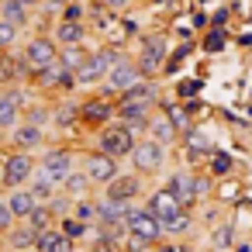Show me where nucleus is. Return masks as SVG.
Listing matches in <instances>:
<instances>
[{
	"label": "nucleus",
	"mask_w": 252,
	"mask_h": 252,
	"mask_svg": "<svg viewBox=\"0 0 252 252\" xmlns=\"http://www.w3.org/2000/svg\"><path fill=\"white\" fill-rule=\"evenodd\" d=\"M138 193H142V176H125V173H118V176L104 187V197H111V200H125V204H131Z\"/></svg>",
	"instance_id": "nucleus-15"
},
{
	"label": "nucleus",
	"mask_w": 252,
	"mask_h": 252,
	"mask_svg": "<svg viewBox=\"0 0 252 252\" xmlns=\"http://www.w3.org/2000/svg\"><path fill=\"white\" fill-rule=\"evenodd\" d=\"M4 142H7L11 149H21V152H42V149L49 145V128L32 125V121H21Z\"/></svg>",
	"instance_id": "nucleus-8"
},
{
	"label": "nucleus",
	"mask_w": 252,
	"mask_h": 252,
	"mask_svg": "<svg viewBox=\"0 0 252 252\" xmlns=\"http://www.w3.org/2000/svg\"><path fill=\"white\" fill-rule=\"evenodd\" d=\"M152 252H180V249H173V245H156Z\"/></svg>",
	"instance_id": "nucleus-38"
},
{
	"label": "nucleus",
	"mask_w": 252,
	"mask_h": 252,
	"mask_svg": "<svg viewBox=\"0 0 252 252\" xmlns=\"http://www.w3.org/2000/svg\"><path fill=\"white\" fill-rule=\"evenodd\" d=\"M21 56L32 69H45V66H56L59 63V42L52 35H35L21 45Z\"/></svg>",
	"instance_id": "nucleus-5"
},
{
	"label": "nucleus",
	"mask_w": 252,
	"mask_h": 252,
	"mask_svg": "<svg viewBox=\"0 0 252 252\" xmlns=\"http://www.w3.org/2000/svg\"><path fill=\"white\" fill-rule=\"evenodd\" d=\"M142 80V69H138V63H128V59H114V66H111V73H107V80H104V87H107V94H125L128 87H135Z\"/></svg>",
	"instance_id": "nucleus-11"
},
{
	"label": "nucleus",
	"mask_w": 252,
	"mask_h": 252,
	"mask_svg": "<svg viewBox=\"0 0 252 252\" xmlns=\"http://www.w3.org/2000/svg\"><path fill=\"white\" fill-rule=\"evenodd\" d=\"M0 18L11 21V25H18V28L25 32V28L32 25V7L21 4V0H0Z\"/></svg>",
	"instance_id": "nucleus-22"
},
{
	"label": "nucleus",
	"mask_w": 252,
	"mask_h": 252,
	"mask_svg": "<svg viewBox=\"0 0 252 252\" xmlns=\"http://www.w3.org/2000/svg\"><path fill=\"white\" fill-rule=\"evenodd\" d=\"M118 100H149V104H152V100H156V87H152L149 80H138V83H135V87H128Z\"/></svg>",
	"instance_id": "nucleus-28"
},
{
	"label": "nucleus",
	"mask_w": 252,
	"mask_h": 252,
	"mask_svg": "<svg viewBox=\"0 0 252 252\" xmlns=\"http://www.w3.org/2000/svg\"><path fill=\"white\" fill-rule=\"evenodd\" d=\"M149 211H152V214L166 224V221H173V218H176L180 211H187V207L180 204V197H176L169 187H162V190H156V193L149 197Z\"/></svg>",
	"instance_id": "nucleus-14"
},
{
	"label": "nucleus",
	"mask_w": 252,
	"mask_h": 252,
	"mask_svg": "<svg viewBox=\"0 0 252 252\" xmlns=\"http://www.w3.org/2000/svg\"><path fill=\"white\" fill-rule=\"evenodd\" d=\"M76 207L69 211V214H76L80 221H87V224H94L97 221V200H90V197H80V200H73Z\"/></svg>",
	"instance_id": "nucleus-30"
},
{
	"label": "nucleus",
	"mask_w": 252,
	"mask_h": 252,
	"mask_svg": "<svg viewBox=\"0 0 252 252\" xmlns=\"http://www.w3.org/2000/svg\"><path fill=\"white\" fill-rule=\"evenodd\" d=\"M42 4H56L59 7V4H69V0H42Z\"/></svg>",
	"instance_id": "nucleus-41"
},
{
	"label": "nucleus",
	"mask_w": 252,
	"mask_h": 252,
	"mask_svg": "<svg viewBox=\"0 0 252 252\" xmlns=\"http://www.w3.org/2000/svg\"><path fill=\"white\" fill-rule=\"evenodd\" d=\"M4 252H38V249H4Z\"/></svg>",
	"instance_id": "nucleus-42"
},
{
	"label": "nucleus",
	"mask_w": 252,
	"mask_h": 252,
	"mask_svg": "<svg viewBox=\"0 0 252 252\" xmlns=\"http://www.w3.org/2000/svg\"><path fill=\"white\" fill-rule=\"evenodd\" d=\"M166 187L180 197V204H183V207H190V204L197 200V193H200V180H197V176H190V173H173Z\"/></svg>",
	"instance_id": "nucleus-18"
},
{
	"label": "nucleus",
	"mask_w": 252,
	"mask_h": 252,
	"mask_svg": "<svg viewBox=\"0 0 252 252\" xmlns=\"http://www.w3.org/2000/svg\"><path fill=\"white\" fill-rule=\"evenodd\" d=\"M0 193H4V162H0Z\"/></svg>",
	"instance_id": "nucleus-40"
},
{
	"label": "nucleus",
	"mask_w": 252,
	"mask_h": 252,
	"mask_svg": "<svg viewBox=\"0 0 252 252\" xmlns=\"http://www.w3.org/2000/svg\"><path fill=\"white\" fill-rule=\"evenodd\" d=\"M162 56H166V42L156 35V38H145V52H142V59H138V69L142 73H156L159 66H162Z\"/></svg>",
	"instance_id": "nucleus-20"
},
{
	"label": "nucleus",
	"mask_w": 252,
	"mask_h": 252,
	"mask_svg": "<svg viewBox=\"0 0 252 252\" xmlns=\"http://www.w3.org/2000/svg\"><path fill=\"white\" fill-rule=\"evenodd\" d=\"M162 231H169V235H183V231H190V214H187V211H180L173 221H166V224H162Z\"/></svg>",
	"instance_id": "nucleus-31"
},
{
	"label": "nucleus",
	"mask_w": 252,
	"mask_h": 252,
	"mask_svg": "<svg viewBox=\"0 0 252 252\" xmlns=\"http://www.w3.org/2000/svg\"><path fill=\"white\" fill-rule=\"evenodd\" d=\"M125 231L128 235H138V238H145V242H159L162 238V221L149 211V207H131L128 211V221H125Z\"/></svg>",
	"instance_id": "nucleus-10"
},
{
	"label": "nucleus",
	"mask_w": 252,
	"mask_h": 252,
	"mask_svg": "<svg viewBox=\"0 0 252 252\" xmlns=\"http://www.w3.org/2000/svg\"><path fill=\"white\" fill-rule=\"evenodd\" d=\"M90 187H97L87 173H83V166L80 169H73L66 180H63V193L66 197H73V200H80V197H90Z\"/></svg>",
	"instance_id": "nucleus-23"
},
{
	"label": "nucleus",
	"mask_w": 252,
	"mask_h": 252,
	"mask_svg": "<svg viewBox=\"0 0 252 252\" xmlns=\"http://www.w3.org/2000/svg\"><path fill=\"white\" fill-rule=\"evenodd\" d=\"M211 169H214V173H228V169H231V159H228V156H221V152H218V156H214V159H211Z\"/></svg>",
	"instance_id": "nucleus-36"
},
{
	"label": "nucleus",
	"mask_w": 252,
	"mask_h": 252,
	"mask_svg": "<svg viewBox=\"0 0 252 252\" xmlns=\"http://www.w3.org/2000/svg\"><path fill=\"white\" fill-rule=\"evenodd\" d=\"M114 114H118V104H111V100H104V97L80 104V125L97 128V131H100L104 125H111V121H114Z\"/></svg>",
	"instance_id": "nucleus-13"
},
{
	"label": "nucleus",
	"mask_w": 252,
	"mask_h": 252,
	"mask_svg": "<svg viewBox=\"0 0 252 252\" xmlns=\"http://www.w3.org/2000/svg\"><path fill=\"white\" fill-rule=\"evenodd\" d=\"M104 4H107V7H125L128 0H104Z\"/></svg>",
	"instance_id": "nucleus-39"
},
{
	"label": "nucleus",
	"mask_w": 252,
	"mask_h": 252,
	"mask_svg": "<svg viewBox=\"0 0 252 252\" xmlns=\"http://www.w3.org/2000/svg\"><path fill=\"white\" fill-rule=\"evenodd\" d=\"M131 166H135V173H159L162 169V162H166V145L162 142H156L152 135L149 138H142V142H135V149H131Z\"/></svg>",
	"instance_id": "nucleus-7"
},
{
	"label": "nucleus",
	"mask_w": 252,
	"mask_h": 252,
	"mask_svg": "<svg viewBox=\"0 0 252 252\" xmlns=\"http://www.w3.org/2000/svg\"><path fill=\"white\" fill-rule=\"evenodd\" d=\"M38 166L63 187V180L76 169V152L73 149H66V145H45L42 152H38Z\"/></svg>",
	"instance_id": "nucleus-4"
},
{
	"label": "nucleus",
	"mask_w": 252,
	"mask_h": 252,
	"mask_svg": "<svg viewBox=\"0 0 252 252\" xmlns=\"http://www.w3.org/2000/svg\"><path fill=\"white\" fill-rule=\"evenodd\" d=\"M94 149H100V152H107V156H114V159H125V156H131V149H135V131L128 128V125H104L100 131H97V138H94Z\"/></svg>",
	"instance_id": "nucleus-3"
},
{
	"label": "nucleus",
	"mask_w": 252,
	"mask_h": 252,
	"mask_svg": "<svg viewBox=\"0 0 252 252\" xmlns=\"http://www.w3.org/2000/svg\"><path fill=\"white\" fill-rule=\"evenodd\" d=\"M128 211H131V204H125V200H111V197L97 200V228H107V231H125Z\"/></svg>",
	"instance_id": "nucleus-12"
},
{
	"label": "nucleus",
	"mask_w": 252,
	"mask_h": 252,
	"mask_svg": "<svg viewBox=\"0 0 252 252\" xmlns=\"http://www.w3.org/2000/svg\"><path fill=\"white\" fill-rule=\"evenodd\" d=\"M18 38H21V28L0 18V52H11V49H18Z\"/></svg>",
	"instance_id": "nucleus-29"
},
{
	"label": "nucleus",
	"mask_w": 252,
	"mask_h": 252,
	"mask_svg": "<svg viewBox=\"0 0 252 252\" xmlns=\"http://www.w3.org/2000/svg\"><path fill=\"white\" fill-rule=\"evenodd\" d=\"M35 242H38V228H32L28 221H14V228L0 238L4 249H35Z\"/></svg>",
	"instance_id": "nucleus-17"
},
{
	"label": "nucleus",
	"mask_w": 252,
	"mask_h": 252,
	"mask_svg": "<svg viewBox=\"0 0 252 252\" xmlns=\"http://www.w3.org/2000/svg\"><path fill=\"white\" fill-rule=\"evenodd\" d=\"M235 252H252V245H238V249H235Z\"/></svg>",
	"instance_id": "nucleus-44"
},
{
	"label": "nucleus",
	"mask_w": 252,
	"mask_h": 252,
	"mask_svg": "<svg viewBox=\"0 0 252 252\" xmlns=\"http://www.w3.org/2000/svg\"><path fill=\"white\" fill-rule=\"evenodd\" d=\"M4 197H7V207H11V214L18 218V221H25L32 211H35V204H42L28 187H14V190H4Z\"/></svg>",
	"instance_id": "nucleus-16"
},
{
	"label": "nucleus",
	"mask_w": 252,
	"mask_h": 252,
	"mask_svg": "<svg viewBox=\"0 0 252 252\" xmlns=\"http://www.w3.org/2000/svg\"><path fill=\"white\" fill-rule=\"evenodd\" d=\"M28 190H32L38 200H52V197H59V193H63V187H59V183H56L42 166H38V169H35V176L28 180Z\"/></svg>",
	"instance_id": "nucleus-21"
},
{
	"label": "nucleus",
	"mask_w": 252,
	"mask_h": 252,
	"mask_svg": "<svg viewBox=\"0 0 252 252\" xmlns=\"http://www.w3.org/2000/svg\"><path fill=\"white\" fill-rule=\"evenodd\" d=\"M114 52L111 49H104V52H90L87 59H83V66L76 69V87H97V83H104L107 80V73H111V66H114Z\"/></svg>",
	"instance_id": "nucleus-6"
},
{
	"label": "nucleus",
	"mask_w": 252,
	"mask_h": 252,
	"mask_svg": "<svg viewBox=\"0 0 252 252\" xmlns=\"http://www.w3.org/2000/svg\"><path fill=\"white\" fill-rule=\"evenodd\" d=\"M21 4H28V7H38V4H42V0H21Z\"/></svg>",
	"instance_id": "nucleus-43"
},
{
	"label": "nucleus",
	"mask_w": 252,
	"mask_h": 252,
	"mask_svg": "<svg viewBox=\"0 0 252 252\" xmlns=\"http://www.w3.org/2000/svg\"><path fill=\"white\" fill-rule=\"evenodd\" d=\"M214 252H218V249H214Z\"/></svg>",
	"instance_id": "nucleus-45"
},
{
	"label": "nucleus",
	"mask_w": 252,
	"mask_h": 252,
	"mask_svg": "<svg viewBox=\"0 0 252 252\" xmlns=\"http://www.w3.org/2000/svg\"><path fill=\"white\" fill-rule=\"evenodd\" d=\"M52 38L59 42V49L63 45H83V38H87V28H83V21H59L56 25V32H52Z\"/></svg>",
	"instance_id": "nucleus-19"
},
{
	"label": "nucleus",
	"mask_w": 252,
	"mask_h": 252,
	"mask_svg": "<svg viewBox=\"0 0 252 252\" xmlns=\"http://www.w3.org/2000/svg\"><path fill=\"white\" fill-rule=\"evenodd\" d=\"M0 162H4V190L28 187V180H32L35 169H38V156H35V152L11 149L7 142H4V152H0Z\"/></svg>",
	"instance_id": "nucleus-2"
},
{
	"label": "nucleus",
	"mask_w": 252,
	"mask_h": 252,
	"mask_svg": "<svg viewBox=\"0 0 252 252\" xmlns=\"http://www.w3.org/2000/svg\"><path fill=\"white\" fill-rule=\"evenodd\" d=\"M63 18H66V21H83V7L69 0V4H63Z\"/></svg>",
	"instance_id": "nucleus-35"
},
{
	"label": "nucleus",
	"mask_w": 252,
	"mask_h": 252,
	"mask_svg": "<svg viewBox=\"0 0 252 252\" xmlns=\"http://www.w3.org/2000/svg\"><path fill=\"white\" fill-rule=\"evenodd\" d=\"M52 125H56L59 131L76 128V125H80V107H76V104H59V107H52Z\"/></svg>",
	"instance_id": "nucleus-24"
},
{
	"label": "nucleus",
	"mask_w": 252,
	"mask_h": 252,
	"mask_svg": "<svg viewBox=\"0 0 252 252\" xmlns=\"http://www.w3.org/2000/svg\"><path fill=\"white\" fill-rule=\"evenodd\" d=\"M59 231H63V235H69L73 242H83L94 228H90L87 221H80L76 214H63V218H59Z\"/></svg>",
	"instance_id": "nucleus-25"
},
{
	"label": "nucleus",
	"mask_w": 252,
	"mask_h": 252,
	"mask_svg": "<svg viewBox=\"0 0 252 252\" xmlns=\"http://www.w3.org/2000/svg\"><path fill=\"white\" fill-rule=\"evenodd\" d=\"M214 245H218V249H228V245H231V228H228V224H224V228H218Z\"/></svg>",
	"instance_id": "nucleus-37"
},
{
	"label": "nucleus",
	"mask_w": 252,
	"mask_h": 252,
	"mask_svg": "<svg viewBox=\"0 0 252 252\" xmlns=\"http://www.w3.org/2000/svg\"><path fill=\"white\" fill-rule=\"evenodd\" d=\"M166 118H169V121H173L176 128H187V125H190V121H187V111H183V107H166Z\"/></svg>",
	"instance_id": "nucleus-34"
},
{
	"label": "nucleus",
	"mask_w": 252,
	"mask_h": 252,
	"mask_svg": "<svg viewBox=\"0 0 252 252\" xmlns=\"http://www.w3.org/2000/svg\"><path fill=\"white\" fill-rule=\"evenodd\" d=\"M14 221H18V218L11 214V207H7V197L0 193V238H4V235L14 228Z\"/></svg>",
	"instance_id": "nucleus-32"
},
{
	"label": "nucleus",
	"mask_w": 252,
	"mask_h": 252,
	"mask_svg": "<svg viewBox=\"0 0 252 252\" xmlns=\"http://www.w3.org/2000/svg\"><path fill=\"white\" fill-rule=\"evenodd\" d=\"M187 149H190V159H204V156H211V138L204 135V131H187Z\"/></svg>",
	"instance_id": "nucleus-27"
},
{
	"label": "nucleus",
	"mask_w": 252,
	"mask_h": 252,
	"mask_svg": "<svg viewBox=\"0 0 252 252\" xmlns=\"http://www.w3.org/2000/svg\"><path fill=\"white\" fill-rule=\"evenodd\" d=\"M32 104L28 97V83H14V87H0V142H4L21 121H25V107Z\"/></svg>",
	"instance_id": "nucleus-1"
},
{
	"label": "nucleus",
	"mask_w": 252,
	"mask_h": 252,
	"mask_svg": "<svg viewBox=\"0 0 252 252\" xmlns=\"http://www.w3.org/2000/svg\"><path fill=\"white\" fill-rule=\"evenodd\" d=\"M83 173H87L97 187H107L121 169H118V159H114V156H107V152H100V149H90V152H83Z\"/></svg>",
	"instance_id": "nucleus-9"
},
{
	"label": "nucleus",
	"mask_w": 252,
	"mask_h": 252,
	"mask_svg": "<svg viewBox=\"0 0 252 252\" xmlns=\"http://www.w3.org/2000/svg\"><path fill=\"white\" fill-rule=\"evenodd\" d=\"M176 125L169 121V118H149V135L156 138V142H162V145H169L173 138H176Z\"/></svg>",
	"instance_id": "nucleus-26"
},
{
	"label": "nucleus",
	"mask_w": 252,
	"mask_h": 252,
	"mask_svg": "<svg viewBox=\"0 0 252 252\" xmlns=\"http://www.w3.org/2000/svg\"><path fill=\"white\" fill-rule=\"evenodd\" d=\"M76 245H80V242H73V238H69V235H63V231H59V235H56V242H52V249H49V252H76Z\"/></svg>",
	"instance_id": "nucleus-33"
}]
</instances>
